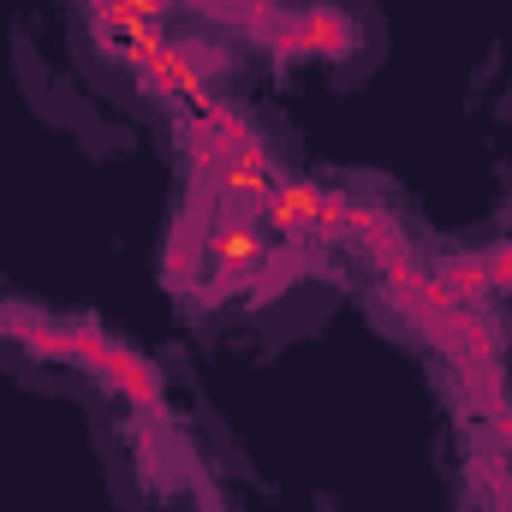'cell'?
Here are the masks:
<instances>
[{
    "instance_id": "obj_1",
    "label": "cell",
    "mask_w": 512,
    "mask_h": 512,
    "mask_svg": "<svg viewBox=\"0 0 512 512\" xmlns=\"http://www.w3.org/2000/svg\"><path fill=\"white\" fill-rule=\"evenodd\" d=\"M256 262H262V239H256V233H227V239L215 245V274H221V280H227V274H245Z\"/></svg>"
}]
</instances>
